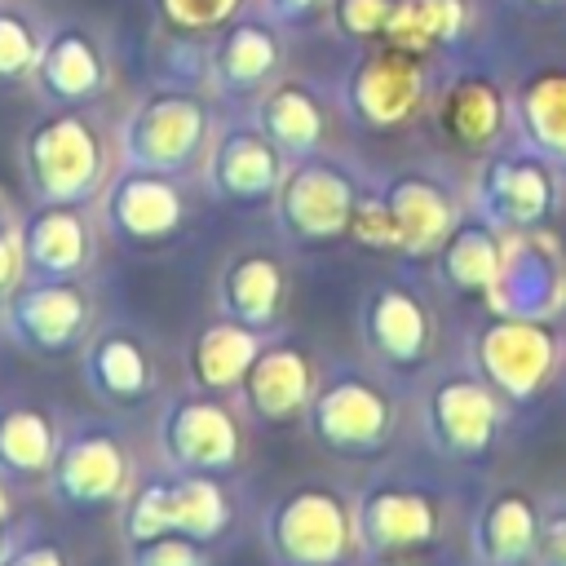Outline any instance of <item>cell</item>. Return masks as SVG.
<instances>
[{"label":"cell","mask_w":566,"mask_h":566,"mask_svg":"<svg viewBox=\"0 0 566 566\" xmlns=\"http://www.w3.org/2000/svg\"><path fill=\"white\" fill-rule=\"evenodd\" d=\"M562 358L566 340L557 332V318H513L486 310L469 327V367L509 407L535 402L562 371Z\"/></svg>","instance_id":"obj_1"},{"label":"cell","mask_w":566,"mask_h":566,"mask_svg":"<svg viewBox=\"0 0 566 566\" xmlns=\"http://www.w3.org/2000/svg\"><path fill=\"white\" fill-rule=\"evenodd\" d=\"M124 539H155V535H190L199 544H217L230 526V500L221 478L186 473V469H159L133 482L124 495Z\"/></svg>","instance_id":"obj_2"},{"label":"cell","mask_w":566,"mask_h":566,"mask_svg":"<svg viewBox=\"0 0 566 566\" xmlns=\"http://www.w3.org/2000/svg\"><path fill=\"white\" fill-rule=\"evenodd\" d=\"M394 398L358 367H332L314 385V398L305 407L310 438L345 460H371L394 438Z\"/></svg>","instance_id":"obj_3"},{"label":"cell","mask_w":566,"mask_h":566,"mask_svg":"<svg viewBox=\"0 0 566 566\" xmlns=\"http://www.w3.org/2000/svg\"><path fill=\"white\" fill-rule=\"evenodd\" d=\"M504 411L509 402L464 363V367H447L429 380L424 398H420V429L424 442L455 464H478L491 455L500 429H504Z\"/></svg>","instance_id":"obj_4"},{"label":"cell","mask_w":566,"mask_h":566,"mask_svg":"<svg viewBox=\"0 0 566 566\" xmlns=\"http://www.w3.org/2000/svg\"><path fill=\"white\" fill-rule=\"evenodd\" d=\"M261 539L279 566H340L358 544L354 504L332 486H292L265 509Z\"/></svg>","instance_id":"obj_5"},{"label":"cell","mask_w":566,"mask_h":566,"mask_svg":"<svg viewBox=\"0 0 566 566\" xmlns=\"http://www.w3.org/2000/svg\"><path fill=\"white\" fill-rule=\"evenodd\" d=\"M49 491L62 509L102 513L124 504L133 491V447L115 424L75 420L57 438V455L49 469Z\"/></svg>","instance_id":"obj_6"},{"label":"cell","mask_w":566,"mask_h":566,"mask_svg":"<svg viewBox=\"0 0 566 566\" xmlns=\"http://www.w3.org/2000/svg\"><path fill=\"white\" fill-rule=\"evenodd\" d=\"M93 296L80 279H27L0 301V332L40 358L84 349L93 336Z\"/></svg>","instance_id":"obj_7"},{"label":"cell","mask_w":566,"mask_h":566,"mask_svg":"<svg viewBox=\"0 0 566 566\" xmlns=\"http://www.w3.org/2000/svg\"><path fill=\"white\" fill-rule=\"evenodd\" d=\"M358 340L376 367L394 376H416L420 367L433 363L438 314L411 283L380 279L358 301Z\"/></svg>","instance_id":"obj_8"},{"label":"cell","mask_w":566,"mask_h":566,"mask_svg":"<svg viewBox=\"0 0 566 566\" xmlns=\"http://www.w3.org/2000/svg\"><path fill=\"white\" fill-rule=\"evenodd\" d=\"M155 442H159L164 464L186 469V473H208V478L234 473L243 455L239 416L230 411L226 394H208L199 385L164 402Z\"/></svg>","instance_id":"obj_9"},{"label":"cell","mask_w":566,"mask_h":566,"mask_svg":"<svg viewBox=\"0 0 566 566\" xmlns=\"http://www.w3.org/2000/svg\"><path fill=\"white\" fill-rule=\"evenodd\" d=\"M447 513L429 482L416 478H376L354 500L358 548L371 557H407L442 539Z\"/></svg>","instance_id":"obj_10"},{"label":"cell","mask_w":566,"mask_h":566,"mask_svg":"<svg viewBox=\"0 0 566 566\" xmlns=\"http://www.w3.org/2000/svg\"><path fill=\"white\" fill-rule=\"evenodd\" d=\"M486 310L513 314V318H557L566 310L562 252L539 234H522V239L504 243V261H500L495 287L486 296Z\"/></svg>","instance_id":"obj_11"},{"label":"cell","mask_w":566,"mask_h":566,"mask_svg":"<svg viewBox=\"0 0 566 566\" xmlns=\"http://www.w3.org/2000/svg\"><path fill=\"white\" fill-rule=\"evenodd\" d=\"M80 376L106 407H142L155 394V358L133 327H97L80 349Z\"/></svg>","instance_id":"obj_12"},{"label":"cell","mask_w":566,"mask_h":566,"mask_svg":"<svg viewBox=\"0 0 566 566\" xmlns=\"http://www.w3.org/2000/svg\"><path fill=\"white\" fill-rule=\"evenodd\" d=\"M544 526V504L526 486H495L469 522L473 566H531Z\"/></svg>","instance_id":"obj_13"},{"label":"cell","mask_w":566,"mask_h":566,"mask_svg":"<svg viewBox=\"0 0 566 566\" xmlns=\"http://www.w3.org/2000/svg\"><path fill=\"white\" fill-rule=\"evenodd\" d=\"M314 363L301 345L292 340H265L261 354L252 358L243 385H239V398L248 407L252 420L261 424H292L296 416H305L310 398H314Z\"/></svg>","instance_id":"obj_14"},{"label":"cell","mask_w":566,"mask_h":566,"mask_svg":"<svg viewBox=\"0 0 566 566\" xmlns=\"http://www.w3.org/2000/svg\"><path fill=\"white\" fill-rule=\"evenodd\" d=\"M354 208H358V199L345 177H336L332 168H301L283 186L279 221L301 243H327L340 230H349Z\"/></svg>","instance_id":"obj_15"},{"label":"cell","mask_w":566,"mask_h":566,"mask_svg":"<svg viewBox=\"0 0 566 566\" xmlns=\"http://www.w3.org/2000/svg\"><path fill=\"white\" fill-rule=\"evenodd\" d=\"M18 252H22V279H80L93 261L88 226L66 203L27 217L18 230Z\"/></svg>","instance_id":"obj_16"},{"label":"cell","mask_w":566,"mask_h":566,"mask_svg":"<svg viewBox=\"0 0 566 566\" xmlns=\"http://www.w3.org/2000/svg\"><path fill=\"white\" fill-rule=\"evenodd\" d=\"M283 296H287V283L270 252H239L217 274V314L243 327L270 332L283 318Z\"/></svg>","instance_id":"obj_17"},{"label":"cell","mask_w":566,"mask_h":566,"mask_svg":"<svg viewBox=\"0 0 566 566\" xmlns=\"http://www.w3.org/2000/svg\"><path fill=\"white\" fill-rule=\"evenodd\" d=\"M261 345H265V332L217 314L190 340V354H186L190 380L199 389H208V394H239V385H243L252 358L261 354Z\"/></svg>","instance_id":"obj_18"},{"label":"cell","mask_w":566,"mask_h":566,"mask_svg":"<svg viewBox=\"0 0 566 566\" xmlns=\"http://www.w3.org/2000/svg\"><path fill=\"white\" fill-rule=\"evenodd\" d=\"M500 261H504V239L495 234V226L469 221V226H455L447 234V243L438 248V279L447 292L486 305L495 274H500Z\"/></svg>","instance_id":"obj_19"},{"label":"cell","mask_w":566,"mask_h":566,"mask_svg":"<svg viewBox=\"0 0 566 566\" xmlns=\"http://www.w3.org/2000/svg\"><path fill=\"white\" fill-rule=\"evenodd\" d=\"M62 429L35 402H4L0 407V478L4 482H35L49 478L57 455Z\"/></svg>","instance_id":"obj_20"},{"label":"cell","mask_w":566,"mask_h":566,"mask_svg":"<svg viewBox=\"0 0 566 566\" xmlns=\"http://www.w3.org/2000/svg\"><path fill=\"white\" fill-rule=\"evenodd\" d=\"M380 203L389 212L398 252H411V256L438 252L447 243V234L460 226L455 221V203L429 181H398Z\"/></svg>","instance_id":"obj_21"},{"label":"cell","mask_w":566,"mask_h":566,"mask_svg":"<svg viewBox=\"0 0 566 566\" xmlns=\"http://www.w3.org/2000/svg\"><path fill=\"white\" fill-rule=\"evenodd\" d=\"M31 172H35V190L49 203H75V199H84L93 190L97 150H93V142L80 128H53L35 146Z\"/></svg>","instance_id":"obj_22"},{"label":"cell","mask_w":566,"mask_h":566,"mask_svg":"<svg viewBox=\"0 0 566 566\" xmlns=\"http://www.w3.org/2000/svg\"><path fill=\"white\" fill-rule=\"evenodd\" d=\"M106 221L128 243H159V239H168L177 230L181 203H177L172 186H164L155 177H133V181L115 186Z\"/></svg>","instance_id":"obj_23"},{"label":"cell","mask_w":566,"mask_h":566,"mask_svg":"<svg viewBox=\"0 0 566 566\" xmlns=\"http://www.w3.org/2000/svg\"><path fill=\"white\" fill-rule=\"evenodd\" d=\"M553 203L548 177L531 164H495L482 181V217L504 230H531Z\"/></svg>","instance_id":"obj_24"},{"label":"cell","mask_w":566,"mask_h":566,"mask_svg":"<svg viewBox=\"0 0 566 566\" xmlns=\"http://www.w3.org/2000/svg\"><path fill=\"white\" fill-rule=\"evenodd\" d=\"M274 155L261 142H230L217 159V190L234 199H261L274 186Z\"/></svg>","instance_id":"obj_25"},{"label":"cell","mask_w":566,"mask_h":566,"mask_svg":"<svg viewBox=\"0 0 566 566\" xmlns=\"http://www.w3.org/2000/svg\"><path fill=\"white\" fill-rule=\"evenodd\" d=\"M124 566H212V562H208V544L190 535H155V539L128 544Z\"/></svg>","instance_id":"obj_26"},{"label":"cell","mask_w":566,"mask_h":566,"mask_svg":"<svg viewBox=\"0 0 566 566\" xmlns=\"http://www.w3.org/2000/svg\"><path fill=\"white\" fill-rule=\"evenodd\" d=\"M531 566H566V504L544 509V526H539Z\"/></svg>","instance_id":"obj_27"},{"label":"cell","mask_w":566,"mask_h":566,"mask_svg":"<svg viewBox=\"0 0 566 566\" xmlns=\"http://www.w3.org/2000/svg\"><path fill=\"white\" fill-rule=\"evenodd\" d=\"M4 566H71V553L49 535H27V539H18V548Z\"/></svg>","instance_id":"obj_28"},{"label":"cell","mask_w":566,"mask_h":566,"mask_svg":"<svg viewBox=\"0 0 566 566\" xmlns=\"http://www.w3.org/2000/svg\"><path fill=\"white\" fill-rule=\"evenodd\" d=\"M18 279H22V252H18V226L4 217V208H0V301L18 287Z\"/></svg>","instance_id":"obj_29"},{"label":"cell","mask_w":566,"mask_h":566,"mask_svg":"<svg viewBox=\"0 0 566 566\" xmlns=\"http://www.w3.org/2000/svg\"><path fill=\"white\" fill-rule=\"evenodd\" d=\"M18 539H22V535L13 531V522H0V566H4L9 557H13V548H18Z\"/></svg>","instance_id":"obj_30"},{"label":"cell","mask_w":566,"mask_h":566,"mask_svg":"<svg viewBox=\"0 0 566 566\" xmlns=\"http://www.w3.org/2000/svg\"><path fill=\"white\" fill-rule=\"evenodd\" d=\"M9 486H13V482L0 478V522H13V495H9Z\"/></svg>","instance_id":"obj_31"}]
</instances>
